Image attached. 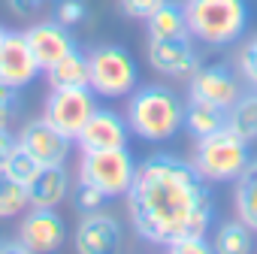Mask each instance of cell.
<instances>
[{
  "label": "cell",
  "instance_id": "1",
  "mask_svg": "<svg viewBox=\"0 0 257 254\" xmlns=\"http://www.w3.org/2000/svg\"><path fill=\"white\" fill-rule=\"evenodd\" d=\"M127 212L137 236L149 245H167L185 233H206L215 218L209 182L176 155H149L137 164L127 191Z\"/></svg>",
  "mask_w": 257,
  "mask_h": 254
},
{
  "label": "cell",
  "instance_id": "2",
  "mask_svg": "<svg viewBox=\"0 0 257 254\" xmlns=\"http://www.w3.org/2000/svg\"><path fill=\"white\" fill-rule=\"evenodd\" d=\"M127 124L131 134L146 143H167L185 127V103L161 82L137 85V91L127 97Z\"/></svg>",
  "mask_w": 257,
  "mask_h": 254
},
{
  "label": "cell",
  "instance_id": "3",
  "mask_svg": "<svg viewBox=\"0 0 257 254\" xmlns=\"http://www.w3.org/2000/svg\"><path fill=\"white\" fill-rule=\"evenodd\" d=\"M188 34L209 46L224 49L233 46L248 28V4L245 0H185Z\"/></svg>",
  "mask_w": 257,
  "mask_h": 254
},
{
  "label": "cell",
  "instance_id": "4",
  "mask_svg": "<svg viewBox=\"0 0 257 254\" xmlns=\"http://www.w3.org/2000/svg\"><path fill=\"white\" fill-rule=\"evenodd\" d=\"M248 164H251L248 143L230 127L200 137L191 155V167L200 173L203 182H236Z\"/></svg>",
  "mask_w": 257,
  "mask_h": 254
},
{
  "label": "cell",
  "instance_id": "5",
  "mask_svg": "<svg viewBox=\"0 0 257 254\" xmlns=\"http://www.w3.org/2000/svg\"><path fill=\"white\" fill-rule=\"evenodd\" d=\"M88 70H91L88 88L97 97H103V100L131 97L137 91V85H140L137 58L127 52L124 46H115V43L94 46L88 52Z\"/></svg>",
  "mask_w": 257,
  "mask_h": 254
},
{
  "label": "cell",
  "instance_id": "6",
  "mask_svg": "<svg viewBox=\"0 0 257 254\" xmlns=\"http://www.w3.org/2000/svg\"><path fill=\"white\" fill-rule=\"evenodd\" d=\"M137 176V158L131 155V149H97V152H82L79 161V179L91 182L94 188H100L109 200L112 197H127Z\"/></svg>",
  "mask_w": 257,
  "mask_h": 254
},
{
  "label": "cell",
  "instance_id": "7",
  "mask_svg": "<svg viewBox=\"0 0 257 254\" xmlns=\"http://www.w3.org/2000/svg\"><path fill=\"white\" fill-rule=\"evenodd\" d=\"M94 109H97V94L91 88H52L46 97L43 118L76 143L79 131L85 127Z\"/></svg>",
  "mask_w": 257,
  "mask_h": 254
},
{
  "label": "cell",
  "instance_id": "8",
  "mask_svg": "<svg viewBox=\"0 0 257 254\" xmlns=\"http://www.w3.org/2000/svg\"><path fill=\"white\" fill-rule=\"evenodd\" d=\"M19 146L40 164V167H67L73 152V140L61 134L46 118H34L19 131Z\"/></svg>",
  "mask_w": 257,
  "mask_h": 254
},
{
  "label": "cell",
  "instance_id": "9",
  "mask_svg": "<svg viewBox=\"0 0 257 254\" xmlns=\"http://www.w3.org/2000/svg\"><path fill=\"white\" fill-rule=\"evenodd\" d=\"M149 64L164 79H191L200 67V55L194 49V37H170V40H149Z\"/></svg>",
  "mask_w": 257,
  "mask_h": 254
},
{
  "label": "cell",
  "instance_id": "10",
  "mask_svg": "<svg viewBox=\"0 0 257 254\" xmlns=\"http://www.w3.org/2000/svg\"><path fill=\"white\" fill-rule=\"evenodd\" d=\"M67 242V227L64 218L55 209H40V206H28L22 212V224H19V245L22 251H58Z\"/></svg>",
  "mask_w": 257,
  "mask_h": 254
},
{
  "label": "cell",
  "instance_id": "11",
  "mask_svg": "<svg viewBox=\"0 0 257 254\" xmlns=\"http://www.w3.org/2000/svg\"><path fill=\"white\" fill-rule=\"evenodd\" d=\"M239 97H242L239 76L224 64H209V67L200 64L197 73L188 79V100H200V103L230 109Z\"/></svg>",
  "mask_w": 257,
  "mask_h": 254
},
{
  "label": "cell",
  "instance_id": "12",
  "mask_svg": "<svg viewBox=\"0 0 257 254\" xmlns=\"http://www.w3.org/2000/svg\"><path fill=\"white\" fill-rule=\"evenodd\" d=\"M40 73L43 67L37 64L25 31H4L0 37V82L22 91L31 82H37Z\"/></svg>",
  "mask_w": 257,
  "mask_h": 254
},
{
  "label": "cell",
  "instance_id": "13",
  "mask_svg": "<svg viewBox=\"0 0 257 254\" xmlns=\"http://www.w3.org/2000/svg\"><path fill=\"white\" fill-rule=\"evenodd\" d=\"M82 152H97V149H121L131 143V124L124 115H118L115 109L97 106L91 112V118L85 121V127L76 137Z\"/></svg>",
  "mask_w": 257,
  "mask_h": 254
},
{
  "label": "cell",
  "instance_id": "14",
  "mask_svg": "<svg viewBox=\"0 0 257 254\" xmlns=\"http://www.w3.org/2000/svg\"><path fill=\"white\" fill-rule=\"evenodd\" d=\"M25 37H28V46H31V52H34V58H37V64H40L43 70H49V67L58 64L64 55H70L73 49H79L76 40H73V34H70V28H64V25L55 22V19L31 25V28L25 31Z\"/></svg>",
  "mask_w": 257,
  "mask_h": 254
},
{
  "label": "cell",
  "instance_id": "15",
  "mask_svg": "<svg viewBox=\"0 0 257 254\" xmlns=\"http://www.w3.org/2000/svg\"><path fill=\"white\" fill-rule=\"evenodd\" d=\"M73 245L82 254H109V251H115L121 245V224L112 215H106L103 209L88 212L76 227Z\"/></svg>",
  "mask_w": 257,
  "mask_h": 254
},
{
  "label": "cell",
  "instance_id": "16",
  "mask_svg": "<svg viewBox=\"0 0 257 254\" xmlns=\"http://www.w3.org/2000/svg\"><path fill=\"white\" fill-rule=\"evenodd\" d=\"M70 188H73V182H70L67 167H43L37 173V179L28 185V200H31V206L55 209L58 203H64Z\"/></svg>",
  "mask_w": 257,
  "mask_h": 254
},
{
  "label": "cell",
  "instance_id": "17",
  "mask_svg": "<svg viewBox=\"0 0 257 254\" xmlns=\"http://www.w3.org/2000/svg\"><path fill=\"white\" fill-rule=\"evenodd\" d=\"M52 88H88L91 82V70H88V55L73 49L70 55H64L58 64H52L49 70H43Z\"/></svg>",
  "mask_w": 257,
  "mask_h": 254
},
{
  "label": "cell",
  "instance_id": "18",
  "mask_svg": "<svg viewBox=\"0 0 257 254\" xmlns=\"http://www.w3.org/2000/svg\"><path fill=\"white\" fill-rule=\"evenodd\" d=\"M221 127H227V109L212 106V103H200V100L185 103V131L194 140L209 137V134L221 131Z\"/></svg>",
  "mask_w": 257,
  "mask_h": 254
},
{
  "label": "cell",
  "instance_id": "19",
  "mask_svg": "<svg viewBox=\"0 0 257 254\" xmlns=\"http://www.w3.org/2000/svg\"><path fill=\"white\" fill-rule=\"evenodd\" d=\"M233 203H236V218L257 233V158H251L245 173L236 179Z\"/></svg>",
  "mask_w": 257,
  "mask_h": 254
},
{
  "label": "cell",
  "instance_id": "20",
  "mask_svg": "<svg viewBox=\"0 0 257 254\" xmlns=\"http://www.w3.org/2000/svg\"><path fill=\"white\" fill-rule=\"evenodd\" d=\"M146 31H149V40H170V37H185L188 34V22H185V7L173 4V0H167V4L146 19Z\"/></svg>",
  "mask_w": 257,
  "mask_h": 254
},
{
  "label": "cell",
  "instance_id": "21",
  "mask_svg": "<svg viewBox=\"0 0 257 254\" xmlns=\"http://www.w3.org/2000/svg\"><path fill=\"white\" fill-rule=\"evenodd\" d=\"M227 127L236 131L248 146L257 143V91L251 88L227 109Z\"/></svg>",
  "mask_w": 257,
  "mask_h": 254
},
{
  "label": "cell",
  "instance_id": "22",
  "mask_svg": "<svg viewBox=\"0 0 257 254\" xmlns=\"http://www.w3.org/2000/svg\"><path fill=\"white\" fill-rule=\"evenodd\" d=\"M254 248V230L248 224L236 221H224L215 236H212V251L218 254H248Z\"/></svg>",
  "mask_w": 257,
  "mask_h": 254
},
{
  "label": "cell",
  "instance_id": "23",
  "mask_svg": "<svg viewBox=\"0 0 257 254\" xmlns=\"http://www.w3.org/2000/svg\"><path fill=\"white\" fill-rule=\"evenodd\" d=\"M28 206H31V200H28V188L0 170V221L22 215Z\"/></svg>",
  "mask_w": 257,
  "mask_h": 254
},
{
  "label": "cell",
  "instance_id": "24",
  "mask_svg": "<svg viewBox=\"0 0 257 254\" xmlns=\"http://www.w3.org/2000/svg\"><path fill=\"white\" fill-rule=\"evenodd\" d=\"M40 170H43V167H40V164H37V161L22 149V146H16V152H13V155H10V161L4 164V173H7V176H13L16 182H22L25 188L37 179V173H40Z\"/></svg>",
  "mask_w": 257,
  "mask_h": 254
},
{
  "label": "cell",
  "instance_id": "25",
  "mask_svg": "<svg viewBox=\"0 0 257 254\" xmlns=\"http://www.w3.org/2000/svg\"><path fill=\"white\" fill-rule=\"evenodd\" d=\"M70 194H73V203H76V209H79L82 215H88V212H100V209L106 206V200H109L100 188H94L91 182H82V179L70 188Z\"/></svg>",
  "mask_w": 257,
  "mask_h": 254
},
{
  "label": "cell",
  "instance_id": "26",
  "mask_svg": "<svg viewBox=\"0 0 257 254\" xmlns=\"http://www.w3.org/2000/svg\"><path fill=\"white\" fill-rule=\"evenodd\" d=\"M236 67H239V79H242L248 88L257 91V34L239 49V55H236Z\"/></svg>",
  "mask_w": 257,
  "mask_h": 254
},
{
  "label": "cell",
  "instance_id": "27",
  "mask_svg": "<svg viewBox=\"0 0 257 254\" xmlns=\"http://www.w3.org/2000/svg\"><path fill=\"white\" fill-rule=\"evenodd\" d=\"M55 4V22H61L64 28H76L88 19V4L85 0H52Z\"/></svg>",
  "mask_w": 257,
  "mask_h": 254
},
{
  "label": "cell",
  "instance_id": "28",
  "mask_svg": "<svg viewBox=\"0 0 257 254\" xmlns=\"http://www.w3.org/2000/svg\"><path fill=\"white\" fill-rule=\"evenodd\" d=\"M164 248L173 254H206V251H212V242L206 239V233H185V236H176L173 242H167Z\"/></svg>",
  "mask_w": 257,
  "mask_h": 254
},
{
  "label": "cell",
  "instance_id": "29",
  "mask_svg": "<svg viewBox=\"0 0 257 254\" xmlns=\"http://www.w3.org/2000/svg\"><path fill=\"white\" fill-rule=\"evenodd\" d=\"M22 112V97L19 88H10L0 82V127H13V121Z\"/></svg>",
  "mask_w": 257,
  "mask_h": 254
},
{
  "label": "cell",
  "instance_id": "30",
  "mask_svg": "<svg viewBox=\"0 0 257 254\" xmlns=\"http://www.w3.org/2000/svg\"><path fill=\"white\" fill-rule=\"evenodd\" d=\"M164 4H167V0H118V10H121L127 19H134V22H146V19L155 16Z\"/></svg>",
  "mask_w": 257,
  "mask_h": 254
},
{
  "label": "cell",
  "instance_id": "31",
  "mask_svg": "<svg viewBox=\"0 0 257 254\" xmlns=\"http://www.w3.org/2000/svg\"><path fill=\"white\" fill-rule=\"evenodd\" d=\"M16 146H19V137L10 131V127H0V170H4V164L16 152Z\"/></svg>",
  "mask_w": 257,
  "mask_h": 254
},
{
  "label": "cell",
  "instance_id": "32",
  "mask_svg": "<svg viewBox=\"0 0 257 254\" xmlns=\"http://www.w3.org/2000/svg\"><path fill=\"white\" fill-rule=\"evenodd\" d=\"M7 4H10V10H13L16 16H34V13L46 4V0H7Z\"/></svg>",
  "mask_w": 257,
  "mask_h": 254
},
{
  "label": "cell",
  "instance_id": "33",
  "mask_svg": "<svg viewBox=\"0 0 257 254\" xmlns=\"http://www.w3.org/2000/svg\"><path fill=\"white\" fill-rule=\"evenodd\" d=\"M0 37H4V28H0Z\"/></svg>",
  "mask_w": 257,
  "mask_h": 254
}]
</instances>
